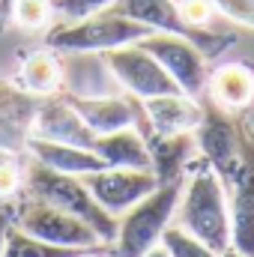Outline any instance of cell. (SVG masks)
Wrapping results in <instances>:
<instances>
[{
    "label": "cell",
    "mask_w": 254,
    "mask_h": 257,
    "mask_svg": "<svg viewBox=\"0 0 254 257\" xmlns=\"http://www.w3.org/2000/svg\"><path fill=\"white\" fill-rule=\"evenodd\" d=\"M209 99L224 114H242L254 102V66L251 63H224L209 69L206 81Z\"/></svg>",
    "instance_id": "cell-16"
},
{
    "label": "cell",
    "mask_w": 254,
    "mask_h": 257,
    "mask_svg": "<svg viewBox=\"0 0 254 257\" xmlns=\"http://www.w3.org/2000/svg\"><path fill=\"white\" fill-rule=\"evenodd\" d=\"M150 33L153 30L147 24L129 18L111 6V9H102L96 15L66 21L60 27L48 30L45 42L51 51H66V54H105L111 48L135 45Z\"/></svg>",
    "instance_id": "cell-3"
},
{
    "label": "cell",
    "mask_w": 254,
    "mask_h": 257,
    "mask_svg": "<svg viewBox=\"0 0 254 257\" xmlns=\"http://www.w3.org/2000/svg\"><path fill=\"white\" fill-rule=\"evenodd\" d=\"M33 138L93 150L96 132L87 126V123L75 114V108L57 93V96H45V99H42L39 114H36V123H33Z\"/></svg>",
    "instance_id": "cell-13"
},
{
    "label": "cell",
    "mask_w": 254,
    "mask_h": 257,
    "mask_svg": "<svg viewBox=\"0 0 254 257\" xmlns=\"http://www.w3.org/2000/svg\"><path fill=\"white\" fill-rule=\"evenodd\" d=\"M24 30H42L51 21V3L48 0H15V18Z\"/></svg>",
    "instance_id": "cell-22"
},
{
    "label": "cell",
    "mask_w": 254,
    "mask_h": 257,
    "mask_svg": "<svg viewBox=\"0 0 254 257\" xmlns=\"http://www.w3.org/2000/svg\"><path fill=\"white\" fill-rule=\"evenodd\" d=\"M60 96L96 135H108L117 128H138L144 141L150 135L141 99L135 96H75V93H60Z\"/></svg>",
    "instance_id": "cell-10"
},
{
    "label": "cell",
    "mask_w": 254,
    "mask_h": 257,
    "mask_svg": "<svg viewBox=\"0 0 254 257\" xmlns=\"http://www.w3.org/2000/svg\"><path fill=\"white\" fill-rule=\"evenodd\" d=\"M84 251H96V248H63V245H51L39 236L24 233L21 227L9 224L6 230V242H3V254L0 257H78Z\"/></svg>",
    "instance_id": "cell-20"
},
{
    "label": "cell",
    "mask_w": 254,
    "mask_h": 257,
    "mask_svg": "<svg viewBox=\"0 0 254 257\" xmlns=\"http://www.w3.org/2000/svg\"><path fill=\"white\" fill-rule=\"evenodd\" d=\"M177 224L189 230L191 236L203 239L218 254L230 245V209L221 180L212 174V168L197 156V165H191L183 192L177 200Z\"/></svg>",
    "instance_id": "cell-1"
},
{
    "label": "cell",
    "mask_w": 254,
    "mask_h": 257,
    "mask_svg": "<svg viewBox=\"0 0 254 257\" xmlns=\"http://www.w3.org/2000/svg\"><path fill=\"white\" fill-rule=\"evenodd\" d=\"M141 108H144V120L150 126V135H186V132H194L200 126L203 114H206L197 105V99H191L186 93H168V96L141 99Z\"/></svg>",
    "instance_id": "cell-14"
},
{
    "label": "cell",
    "mask_w": 254,
    "mask_h": 257,
    "mask_svg": "<svg viewBox=\"0 0 254 257\" xmlns=\"http://www.w3.org/2000/svg\"><path fill=\"white\" fill-rule=\"evenodd\" d=\"M230 209V245L254 257V128H242V159L224 183Z\"/></svg>",
    "instance_id": "cell-7"
},
{
    "label": "cell",
    "mask_w": 254,
    "mask_h": 257,
    "mask_svg": "<svg viewBox=\"0 0 254 257\" xmlns=\"http://www.w3.org/2000/svg\"><path fill=\"white\" fill-rule=\"evenodd\" d=\"M15 18V0H0V30L9 27Z\"/></svg>",
    "instance_id": "cell-28"
},
{
    "label": "cell",
    "mask_w": 254,
    "mask_h": 257,
    "mask_svg": "<svg viewBox=\"0 0 254 257\" xmlns=\"http://www.w3.org/2000/svg\"><path fill=\"white\" fill-rule=\"evenodd\" d=\"M42 96L27 93L15 81H0V150L9 156H24L33 138V123Z\"/></svg>",
    "instance_id": "cell-12"
},
{
    "label": "cell",
    "mask_w": 254,
    "mask_h": 257,
    "mask_svg": "<svg viewBox=\"0 0 254 257\" xmlns=\"http://www.w3.org/2000/svg\"><path fill=\"white\" fill-rule=\"evenodd\" d=\"M24 189L27 197H36V200H45L63 212L78 215L81 221H87L102 242H114L117 236V215H111L96 197L87 189L84 177H72V174H60V171H51L45 168L42 162H30L27 165V174H24Z\"/></svg>",
    "instance_id": "cell-2"
},
{
    "label": "cell",
    "mask_w": 254,
    "mask_h": 257,
    "mask_svg": "<svg viewBox=\"0 0 254 257\" xmlns=\"http://www.w3.org/2000/svg\"><path fill=\"white\" fill-rule=\"evenodd\" d=\"M114 9L135 18V21H141V24H147L153 33H174V36H183V39L194 42L206 60L221 57L233 45V33H218V30H209V27L189 24L180 15L177 0H117Z\"/></svg>",
    "instance_id": "cell-5"
},
{
    "label": "cell",
    "mask_w": 254,
    "mask_h": 257,
    "mask_svg": "<svg viewBox=\"0 0 254 257\" xmlns=\"http://www.w3.org/2000/svg\"><path fill=\"white\" fill-rule=\"evenodd\" d=\"M102 57H105V66L114 72V78L126 87L129 96H135V99L183 93L177 87V81L165 72V66L159 63L150 51H144L138 42L135 45H123V48H111Z\"/></svg>",
    "instance_id": "cell-8"
},
{
    "label": "cell",
    "mask_w": 254,
    "mask_h": 257,
    "mask_svg": "<svg viewBox=\"0 0 254 257\" xmlns=\"http://www.w3.org/2000/svg\"><path fill=\"white\" fill-rule=\"evenodd\" d=\"M138 45L165 66V72L177 81V87L186 96L197 99L206 90L209 66H206V57L200 54V48L194 42L183 39V36H174V33H150Z\"/></svg>",
    "instance_id": "cell-9"
},
{
    "label": "cell",
    "mask_w": 254,
    "mask_h": 257,
    "mask_svg": "<svg viewBox=\"0 0 254 257\" xmlns=\"http://www.w3.org/2000/svg\"><path fill=\"white\" fill-rule=\"evenodd\" d=\"M159 242L168 248L171 257H218L215 248H209L203 239L191 236L189 230H183L180 224H168V227L162 230V239H159Z\"/></svg>",
    "instance_id": "cell-21"
},
{
    "label": "cell",
    "mask_w": 254,
    "mask_h": 257,
    "mask_svg": "<svg viewBox=\"0 0 254 257\" xmlns=\"http://www.w3.org/2000/svg\"><path fill=\"white\" fill-rule=\"evenodd\" d=\"M15 218V206H3L0 209V254H3V242H6V230Z\"/></svg>",
    "instance_id": "cell-27"
},
{
    "label": "cell",
    "mask_w": 254,
    "mask_h": 257,
    "mask_svg": "<svg viewBox=\"0 0 254 257\" xmlns=\"http://www.w3.org/2000/svg\"><path fill=\"white\" fill-rule=\"evenodd\" d=\"M141 257H171V254H168V248H165L162 242H156V245H150V248H147Z\"/></svg>",
    "instance_id": "cell-29"
},
{
    "label": "cell",
    "mask_w": 254,
    "mask_h": 257,
    "mask_svg": "<svg viewBox=\"0 0 254 257\" xmlns=\"http://www.w3.org/2000/svg\"><path fill=\"white\" fill-rule=\"evenodd\" d=\"M108 254H111V248H96V251H84L78 257H108Z\"/></svg>",
    "instance_id": "cell-30"
},
{
    "label": "cell",
    "mask_w": 254,
    "mask_h": 257,
    "mask_svg": "<svg viewBox=\"0 0 254 257\" xmlns=\"http://www.w3.org/2000/svg\"><path fill=\"white\" fill-rule=\"evenodd\" d=\"M27 153H30L36 162H42L45 168L60 171V174H72V177H87V174H96V171L108 168V165H105L93 150H87V147H72V144L42 141V138H30Z\"/></svg>",
    "instance_id": "cell-17"
},
{
    "label": "cell",
    "mask_w": 254,
    "mask_h": 257,
    "mask_svg": "<svg viewBox=\"0 0 254 257\" xmlns=\"http://www.w3.org/2000/svg\"><path fill=\"white\" fill-rule=\"evenodd\" d=\"M84 183L93 197L117 218L159 186L153 171H138V168H102L96 174H87Z\"/></svg>",
    "instance_id": "cell-11"
},
{
    "label": "cell",
    "mask_w": 254,
    "mask_h": 257,
    "mask_svg": "<svg viewBox=\"0 0 254 257\" xmlns=\"http://www.w3.org/2000/svg\"><path fill=\"white\" fill-rule=\"evenodd\" d=\"M21 186H24V171H21L18 159L12 156V159L0 162V197H3V200H9L12 194L21 189Z\"/></svg>",
    "instance_id": "cell-26"
},
{
    "label": "cell",
    "mask_w": 254,
    "mask_h": 257,
    "mask_svg": "<svg viewBox=\"0 0 254 257\" xmlns=\"http://www.w3.org/2000/svg\"><path fill=\"white\" fill-rule=\"evenodd\" d=\"M147 150H150V171L156 174L159 186L183 180L189 174V168L197 162V156H200L194 132H186V135H150Z\"/></svg>",
    "instance_id": "cell-15"
},
{
    "label": "cell",
    "mask_w": 254,
    "mask_h": 257,
    "mask_svg": "<svg viewBox=\"0 0 254 257\" xmlns=\"http://www.w3.org/2000/svg\"><path fill=\"white\" fill-rule=\"evenodd\" d=\"M93 153L108 168L150 171V150H147V141L138 128H117V132H108V135H96Z\"/></svg>",
    "instance_id": "cell-18"
},
{
    "label": "cell",
    "mask_w": 254,
    "mask_h": 257,
    "mask_svg": "<svg viewBox=\"0 0 254 257\" xmlns=\"http://www.w3.org/2000/svg\"><path fill=\"white\" fill-rule=\"evenodd\" d=\"M218 257H248V254H242L239 248H233V245H227V248H224V251H221Z\"/></svg>",
    "instance_id": "cell-31"
},
{
    "label": "cell",
    "mask_w": 254,
    "mask_h": 257,
    "mask_svg": "<svg viewBox=\"0 0 254 257\" xmlns=\"http://www.w3.org/2000/svg\"><path fill=\"white\" fill-rule=\"evenodd\" d=\"M51 3V12H57L66 21H78V18H87V15H96L102 9H111L117 0H48Z\"/></svg>",
    "instance_id": "cell-23"
},
{
    "label": "cell",
    "mask_w": 254,
    "mask_h": 257,
    "mask_svg": "<svg viewBox=\"0 0 254 257\" xmlns=\"http://www.w3.org/2000/svg\"><path fill=\"white\" fill-rule=\"evenodd\" d=\"M6 159H12V156H9V153H3V150H0V162H6ZM15 159H18V156H15Z\"/></svg>",
    "instance_id": "cell-32"
},
{
    "label": "cell",
    "mask_w": 254,
    "mask_h": 257,
    "mask_svg": "<svg viewBox=\"0 0 254 257\" xmlns=\"http://www.w3.org/2000/svg\"><path fill=\"white\" fill-rule=\"evenodd\" d=\"M177 6H180V15L194 27H209V21L215 15L212 0H180Z\"/></svg>",
    "instance_id": "cell-25"
},
{
    "label": "cell",
    "mask_w": 254,
    "mask_h": 257,
    "mask_svg": "<svg viewBox=\"0 0 254 257\" xmlns=\"http://www.w3.org/2000/svg\"><path fill=\"white\" fill-rule=\"evenodd\" d=\"M183 180L156 186L144 200H138L135 206H129L126 212L117 218V236L111 242V254L114 257H141L150 245H156L162 239V230L171 224V218L177 212Z\"/></svg>",
    "instance_id": "cell-4"
},
{
    "label": "cell",
    "mask_w": 254,
    "mask_h": 257,
    "mask_svg": "<svg viewBox=\"0 0 254 257\" xmlns=\"http://www.w3.org/2000/svg\"><path fill=\"white\" fill-rule=\"evenodd\" d=\"M15 227H21L24 233L30 236H39L51 245H63V248H108V242L99 239V233L81 221L78 215L63 212L45 200H36V197H27L15 206V218H12Z\"/></svg>",
    "instance_id": "cell-6"
},
{
    "label": "cell",
    "mask_w": 254,
    "mask_h": 257,
    "mask_svg": "<svg viewBox=\"0 0 254 257\" xmlns=\"http://www.w3.org/2000/svg\"><path fill=\"white\" fill-rule=\"evenodd\" d=\"M215 12H221L227 21L254 27V0H212Z\"/></svg>",
    "instance_id": "cell-24"
},
{
    "label": "cell",
    "mask_w": 254,
    "mask_h": 257,
    "mask_svg": "<svg viewBox=\"0 0 254 257\" xmlns=\"http://www.w3.org/2000/svg\"><path fill=\"white\" fill-rule=\"evenodd\" d=\"M18 87H24L27 93L33 96H57L60 87H63V66L57 60V54L51 48H42V51H33L27 54L21 66H18V78H15Z\"/></svg>",
    "instance_id": "cell-19"
}]
</instances>
